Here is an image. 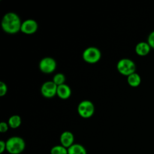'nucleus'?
I'll use <instances>...</instances> for the list:
<instances>
[{"mask_svg":"<svg viewBox=\"0 0 154 154\" xmlns=\"http://www.w3.org/2000/svg\"><path fill=\"white\" fill-rule=\"evenodd\" d=\"M53 81L57 84V86H60L63 85V84H66V78L64 74L63 73H57L55 75L53 78Z\"/></svg>","mask_w":154,"mask_h":154,"instance_id":"obj_15","label":"nucleus"},{"mask_svg":"<svg viewBox=\"0 0 154 154\" xmlns=\"http://www.w3.org/2000/svg\"><path fill=\"white\" fill-rule=\"evenodd\" d=\"M83 60L89 64H95L102 58V53L96 47H89L86 48L82 54Z\"/></svg>","mask_w":154,"mask_h":154,"instance_id":"obj_4","label":"nucleus"},{"mask_svg":"<svg viewBox=\"0 0 154 154\" xmlns=\"http://www.w3.org/2000/svg\"><path fill=\"white\" fill-rule=\"evenodd\" d=\"M51 154H68V149L61 144L56 145L51 148Z\"/></svg>","mask_w":154,"mask_h":154,"instance_id":"obj_16","label":"nucleus"},{"mask_svg":"<svg viewBox=\"0 0 154 154\" xmlns=\"http://www.w3.org/2000/svg\"><path fill=\"white\" fill-rule=\"evenodd\" d=\"M38 25L36 20L33 19H27L22 22L20 32L26 35H32L37 32Z\"/></svg>","mask_w":154,"mask_h":154,"instance_id":"obj_8","label":"nucleus"},{"mask_svg":"<svg viewBox=\"0 0 154 154\" xmlns=\"http://www.w3.org/2000/svg\"><path fill=\"white\" fill-rule=\"evenodd\" d=\"M152 48L149 45L147 42H141L138 44H137L135 46V51L137 55L140 56V57H145L150 54V51Z\"/></svg>","mask_w":154,"mask_h":154,"instance_id":"obj_10","label":"nucleus"},{"mask_svg":"<svg viewBox=\"0 0 154 154\" xmlns=\"http://www.w3.org/2000/svg\"><path fill=\"white\" fill-rule=\"evenodd\" d=\"M26 147L23 138L19 136H12L6 141V150L10 154H20Z\"/></svg>","mask_w":154,"mask_h":154,"instance_id":"obj_2","label":"nucleus"},{"mask_svg":"<svg viewBox=\"0 0 154 154\" xmlns=\"http://www.w3.org/2000/svg\"><path fill=\"white\" fill-rule=\"evenodd\" d=\"M78 112L82 118H90L95 113L94 105L90 100L81 101L78 105Z\"/></svg>","mask_w":154,"mask_h":154,"instance_id":"obj_5","label":"nucleus"},{"mask_svg":"<svg viewBox=\"0 0 154 154\" xmlns=\"http://www.w3.org/2000/svg\"><path fill=\"white\" fill-rule=\"evenodd\" d=\"M60 141L62 146L68 149L75 144V136L70 131H65L60 135Z\"/></svg>","mask_w":154,"mask_h":154,"instance_id":"obj_9","label":"nucleus"},{"mask_svg":"<svg viewBox=\"0 0 154 154\" xmlns=\"http://www.w3.org/2000/svg\"><path fill=\"white\" fill-rule=\"evenodd\" d=\"M9 126L8 124V123L5 122H1L0 123V132L1 133H5V132H7L8 130Z\"/></svg>","mask_w":154,"mask_h":154,"instance_id":"obj_19","label":"nucleus"},{"mask_svg":"<svg viewBox=\"0 0 154 154\" xmlns=\"http://www.w3.org/2000/svg\"><path fill=\"white\" fill-rule=\"evenodd\" d=\"M22 22L20 17L14 12H8L3 16L1 26L3 31L8 34H16L20 31Z\"/></svg>","mask_w":154,"mask_h":154,"instance_id":"obj_1","label":"nucleus"},{"mask_svg":"<svg viewBox=\"0 0 154 154\" xmlns=\"http://www.w3.org/2000/svg\"><path fill=\"white\" fill-rule=\"evenodd\" d=\"M117 69L120 74L124 76H129L136 71V65L133 60L128 58L121 59L117 64Z\"/></svg>","mask_w":154,"mask_h":154,"instance_id":"obj_3","label":"nucleus"},{"mask_svg":"<svg viewBox=\"0 0 154 154\" xmlns=\"http://www.w3.org/2000/svg\"><path fill=\"white\" fill-rule=\"evenodd\" d=\"M8 92V87L7 84H5L3 81H1L0 82V96L1 97H3L6 95Z\"/></svg>","mask_w":154,"mask_h":154,"instance_id":"obj_17","label":"nucleus"},{"mask_svg":"<svg viewBox=\"0 0 154 154\" xmlns=\"http://www.w3.org/2000/svg\"><path fill=\"white\" fill-rule=\"evenodd\" d=\"M127 82L130 87H138L141 83V76L138 73L135 72L127 77Z\"/></svg>","mask_w":154,"mask_h":154,"instance_id":"obj_12","label":"nucleus"},{"mask_svg":"<svg viewBox=\"0 0 154 154\" xmlns=\"http://www.w3.org/2000/svg\"><path fill=\"white\" fill-rule=\"evenodd\" d=\"M21 123H22V120L21 117L19 115H12L9 117L8 120V124L9 127L11 129H17L20 126Z\"/></svg>","mask_w":154,"mask_h":154,"instance_id":"obj_14","label":"nucleus"},{"mask_svg":"<svg viewBox=\"0 0 154 154\" xmlns=\"http://www.w3.org/2000/svg\"><path fill=\"white\" fill-rule=\"evenodd\" d=\"M57 62L52 57H45L39 62L38 67L44 74H51L57 69Z\"/></svg>","mask_w":154,"mask_h":154,"instance_id":"obj_6","label":"nucleus"},{"mask_svg":"<svg viewBox=\"0 0 154 154\" xmlns=\"http://www.w3.org/2000/svg\"><path fill=\"white\" fill-rule=\"evenodd\" d=\"M57 96H58L60 99H63V100L69 99L70 96H72V90H71L70 87L66 84L58 86Z\"/></svg>","mask_w":154,"mask_h":154,"instance_id":"obj_11","label":"nucleus"},{"mask_svg":"<svg viewBox=\"0 0 154 154\" xmlns=\"http://www.w3.org/2000/svg\"><path fill=\"white\" fill-rule=\"evenodd\" d=\"M68 154H87L85 147L81 144H74L68 148Z\"/></svg>","mask_w":154,"mask_h":154,"instance_id":"obj_13","label":"nucleus"},{"mask_svg":"<svg viewBox=\"0 0 154 154\" xmlns=\"http://www.w3.org/2000/svg\"><path fill=\"white\" fill-rule=\"evenodd\" d=\"M57 87L58 86L53 81H46L42 85L41 93L45 98L51 99L57 95Z\"/></svg>","mask_w":154,"mask_h":154,"instance_id":"obj_7","label":"nucleus"},{"mask_svg":"<svg viewBox=\"0 0 154 154\" xmlns=\"http://www.w3.org/2000/svg\"><path fill=\"white\" fill-rule=\"evenodd\" d=\"M147 42L149 44V45H150L152 49H154V30L152 31L148 35Z\"/></svg>","mask_w":154,"mask_h":154,"instance_id":"obj_18","label":"nucleus"},{"mask_svg":"<svg viewBox=\"0 0 154 154\" xmlns=\"http://www.w3.org/2000/svg\"><path fill=\"white\" fill-rule=\"evenodd\" d=\"M6 150V141H0V153H3Z\"/></svg>","mask_w":154,"mask_h":154,"instance_id":"obj_20","label":"nucleus"}]
</instances>
